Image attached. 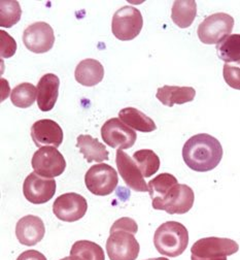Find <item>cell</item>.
<instances>
[{"label": "cell", "mask_w": 240, "mask_h": 260, "mask_svg": "<svg viewBox=\"0 0 240 260\" xmlns=\"http://www.w3.org/2000/svg\"><path fill=\"white\" fill-rule=\"evenodd\" d=\"M88 210V203L78 193H65L56 199L53 205L54 215L61 221L76 222L82 219Z\"/></svg>", "instance_id": "cell-12"}, {"label": "cell", "mask_w": 240, "mask_h": 260, "mask_svg": "<svg viewBox=\"0 0 240 260\" xmlns=\"http://www.w3.org/2000/svg\"><path fill=\"white\" fill-rule=\"evenodd\" d=\"M56 189L57 185L54 179L43 178L36 173L29 174L23 184L24 197L33 205H43L51 201Z\"/></svg>", "instance_id": "cell-11"}, {"label": "cell", "mask_w": 240, "mask_h": 260, "mask_svg": "<svg viewBox=\"0 0 240 260\" xmlns=\"http://www.w3.org/2000/svg\"><path fill=\"white\" fill-rule=\"evenodd\" d=\"M119 183V177L109 165H95L89 169L85 176V184L87 189L97 197H107L112 194Z\"/></svg>", "instance_id": "cell-8"}, {"label": "cell", "mask_w": 240, "mask_h": 260, "mask_svg": "<svg viewBox=\"0 0 240 260\" xmlns=\"http://www.w3.org/2000/svg\"><path fill=\"white\" fill-rule=\"evenodd\" d=\"M116 164L120 176L130 189L137 192L149 191V186L147 185L141 170L135 164L133 158L127 155L123 150L119 149L117 151Z\"/></svg>", "instance_id": "cell-14"}, {"label": "cell", "mask_w": 240, "mask_h": 260, "mask_svg": "<svg viewBox=\"0 0 240 260\" xmlns=\"http://www.w3.org/2000/svg\"><path fill=\"white\" fill-rule=\"evenodd\" d=\"M119 119L130 128L141 133H152L157 129L155 122L135 108H125L119 112Z\"/></svg>", "instance_id": "cell-21"}, {"label": "cell", "mask_w": 240, "mask_h": 260, "mask_svg": "<svg viewBox=\"0 0 240 260\" xmlns=\"http://www.w3.org/2000/svg\"><path fill=\"white\" fill-rule=\"evenodd\" d=\"M146 260H169V259L165 258V257H157V258H150V259H146Z\"/></svg>", "instance_id": "cell-32"}, {"label": "cell", "mask_w": 240, "mask_h": 260, "mask_svg": "<svg viewBox=\"0 0 240 260\" xmlns=\"http://www.w3.org/2000/svg\"><path fill=\"white\" fill-rule=\"evenodd\" d=\"M77 147L88 162H102L109 160V151L106 146L91 136L81 135L78 137Z\"/></svg>", "instance_id": "cell-20"}, {"label": "cell", "mask_w": 240, "mask_h": 260, "mask_svg": "<svg viewBox=\"0 0 240 260\" xmlns=\"http://www.w3.org/2000/svg\"><path fill=\"white\" fill-rule=\"evenodd\" d=\"M238 244L226 238H204L198 240L191 248V260H227L237 253Z\"/></svg>", "instance_id": "cell-4"}, {"label": "cell", "mask_w": 240, "mask_h": 260, "mask_svg": "<svg viewBox=\"0 0 240 260\" xmlns=\"http://www.w3.org/2000/svg\"><path fill=\"white\" fill-rule=\"evenodd\" d=\"M196 91L192 87H179L165 85L157 90L156 97L164 106L174 107L175 105H184L193 102Z\"/></svg>", "instance_id": "cell-19"}, {"label": "cell", "mask_w": 240, "mask_h": 260, "mask_svg": "<svg viewBox=\"0 0 240 260\" xmlns=\"http://www.w3.org/2000/svg\"><path fill=\"white\" fill-rule=\"evenodd\" d=\"M195 194L193 189L186 184H176L171 187L164 197L156 202L152 203L155 210L165 211L168 214H186L194 205Z\"/></svg>", "instance_id": "cell-5"}, {"label": "cell", "mask_w": 240, "mask_h": 260, "mask_svg": "<svg viewBox=\"0 0 240 260\" xmlns=\"http://www.w3.org/2000/svg\"><path fill=\"white\" fill-rule=\"evenodd\" d=\"M60 260H75V259L72 256H68V257H64V258H62Z\"/></svg>", "instance_id": "cell-33"}, {"label": "cell", "mask_w": 240, "mask_h": 260, "mask_svg": "<svg viewBox=\"0 0 240 260\" xmlns=\"http://www.w3.org/2000/svg\"><path fill=\"white\" fill-rule=\"evenodd\" d=\"M223 76L225 82L233 89L240 90V61L226 63Z\"/></svg>", "instance_id": "cell-29"}, {"label": "cell", "mask_w": 240, "mask_h": 260, "mask_svg": "<svg viewBox=\"0 0 240 260\" xmlns=\"http://www.w3.org/2000/svg\"><path fill=\"white\" fill-rule=\"evenodd\" d=\"M220 59L227 63L240 61V35H231L225 38L217 46Z\"/></svg>", "instance_id": "cell-26"}, {"label": "cell", "mask_w": 240, "mask_h": 260, "mask_svg": "<svg viewBox=\"0 0 240 260\" xmlns=\"http://www.w3.org/2000/svg\"><path fill=\"white\" fill-rule=\"evenodd\" d=\"M45 234L44 221L38 216L27 215L21 218L16 225L17 239L25 246H36L44 239Z\"/></svg>", "instance_id": "cell-16"}, {"label": "cell", "mask_w": 240, "mask_h": 260, "mask_svg": "<svg viewBox=\"0 0 240 260\" xmlns=\"http://www.w3.org/2000/svg\"><path fill=\"white\" fill-rule=\"evenodd\" d=\"M17 260H47L46 256L37 250H27L23 252Z\"/></svg>", "instance_id": "cell-31"}, {"label": "cell", "mask_w": 240, "mask_h": 260, "mask_svg": "<svg viewBox=\"0 0 240 260\" xmlns=\"http://www.w3.org/2000/svg\"><path fill=\"white\" fill-rule=\"evenodd\" d=\"M132 158L145 178L154 176L160 169V158L153 150L144 149L136 151Z\"/></svg>", "instance_id": "cell-24"}, {"label": "cell", "mask_w": 240, "mask_h": 260, "mask_svg": "<svg viewBox=\"0 0 240 260\" xmlns=\"http://www.w3.org/2000/svg\"><path fill=\"white\" fill-rule=\"evenodd\" d=\"M0 36H2V38H0V45H2L0 54H2V58L13 57L17 51V44L15 40L5 30H0Z\"/></svg>", "instance_id": "cell-30"}, {"label": "cell", "mask_w": 240, "mask_h": 260, "mask_svg": "<svg viewBox=\"0 0 240 260\" xmlns=\"http://www.w3.org/2000/svg\"><path fill=\"white\" fill-rule=\"evenodd\" d=\"M183 158L190 170L205 173L215 170L223 158L221 143L211 135L199 134L190 138L183 148Z\"/></svg>", "instance_id": "cell-1"}, {"label": "cell", "mask_w": 240, "mask_h": 260, "mask_svg": "<svg viewBox=\"0 0 240 260\" xmlns=\"http://www.w3.org/2000/svg\"><path fill=\"white\" fill-rule=\"evenodd\" d=\"M71 256L75 260H106L104 249L90 241H78L71 250Z\"/></svg>", "instance_id": "cell-23"}, {"label": "cell", "mask_w": 240, "mask_h": 260, "mask_svg": "<svg viewBox=\"0 0 240 260\" xmlns=\"http://www.w3.org/2000/svg\"><path fill=\"white\" fill-rule=\"evenodd\" d=\"M21 16L22 10L18 2L15 0L0 2V26L11 28L20 21Z\"/></svg>", "instance_id": "cell-28"}, {"label": "cell", "mask_w": 240, "mask_h": 260, "mask_svg": "<svg viewBox=\"0 0 240 260\" xmlns=\"http://www.w3.org/2000/svg\"><path fill=\"white\" fill-rule=\"evenodd\" d=\"M233 27V17L225 13H217L204 19L198 27L197 35L201 43L216 45L228 36H231Z\"/></svg>", "instance_id": "cell-7"}, {"label": "cell", "mask_w": 240, "mask_h": 260, "mask_svg": "<svg viewBox=\"0 0 240 260\" xmlns=\"http://www.w3.org/2000/svg\"><path fill=\"white\" fill-rule=\"evenodd\" d=\"M31 138L39 148L53 146L58 149L63 142V130L55 121L43 119L31 126Z\"/></svg>", "instance_id": "cell-15"}, {"label": "cell", "mask_w": 240, "mask_h": 260, "mask_svg": "<svg viewBox=\"0 0 240 260\" xmlns=\"http://www.w3.org/2000/svg\"><path fill=\"white\" fill-rule=\"evenodd\" d=\"M197 15V5L194 0H177L171 11V19L180 28L190 27Z\"/></svg>", "instance_id": "cell-22"}, {"label": "cell", "mask_w": 240, "mask_h": 260, "mask_svg": "<svg viewBox=\"0 0 240 260\" xmlns=\"http://www.w3.org/2000/svg\"><path fill=\"white\" fill-rule=\"evenodd\" d=\"M189 244V232L180 222L168 221L161 224L154 236L157 251L168 257L182 255Z\"/></svg>", "instance_id": "cell-3"}, {"label": "cell", "mask_w": 240, "mask_h": 260, "mask_svg": "<svg viewBox=\"0 0 240 260\" xmlns=\"http://www.w3.org/2000/svg\"><path fill=\"white\" fill-rule=\"evenodd\" d=\"M137 231V223L128 217H123L113 224L107 242V252L111 260H136L141 250L134 237Z\"/></svg>", "instance_id": "cell-2"}, {"label": "cell", "mask_w": 240, "mask_h": 260, "mask_svg": "<svg viewBox=\"0 0 240 260\" xmlns=\"http://www.w3.org/2000/svg\"><path fill=\"white\" fill-rule=\"evenodd\" d=\"M25 47L36 54L49 52L55 43L54 30L46 22H36L29 25L23 34Z\"/></svg>", "instance_id": "cell-13"}, {"label": "cell", "mask_w": 240, "mask_h": 260, "mask_svg": "<svg viewBox=\"0 0 240 260\" xmlns=\"http://www.w3.org/2000/svg\"><path fill=\"white\" fill-rule=\"evenodd\" d=\"M178 179L171 174L164 173L158 175L155 179L151 180L148 184L150 197L153 203L160 201L164 195L168 192V190L178 184Z\"/></svg>", "instance_id": "cell-27"}, {"label": "cell", "mask_w": 240, "mask_h": 260, "mask_svg": "<svg viewBox=\"0 0 240 260\" xmlns=\"http://www.w3.org/2000/svg\"><path fill=\"white\" fill-rule=\"evenodd\" d=\"M60 80L54 74L42 77L38 84V107L42 112H50L54 109L59 95Z\"/></svg>", "instance_id": "cell-17"}, {"label": "cell", "mask_w": 240, "mask_h": 260, "mask_svg": "<svg viewBox=\"0 0 240 260\" xmlns=\"http://www.w3.org/2000/svg\"><path fill=\"white\" fill-rule=\"evenodd\" d=\"M101 137L105 143L114 149H130L136 142L137 135L119 118L108 120L101 127Z\"/></svg>", "instance_id": "cell-10"}, {"label": "cell", "mask_w": 240, "mask_h": 260, "mask_svg": "<svg viewBox=\"0 0 240 260\" xmlns=\"http://www.w3.org/2000/svg\"><path fill=\"white\" fill-rule=\"evenodd\" d=\"M75 78L78 83L85 87L96 86L105 78L104 65L96 59H85L78 64Z\"/></svg>", "instance_id": "cell-18"}, {"label": "cell", "mask_w": 240, "mask_h": 260, "mask_svg": "<svg viewBox=\"0 0 240 260\" xmlns=\"http://www.w3.org/2000/svg\"><path fill=\"white\" fill-rule=\"evenodd\" d=\"M38 97V89L31 83H22L15 87L11 93L13 105L20 109L31 107Z\"/></svg>", "instance_id": "cell-25"}, {"label": "cell", "mask_w": 240, "mask_h": 260, "mask_svg": "<svg viewBox=\"0 0 240 260\" xmlns=\"http://www.w3.org/2000/svg\"><path fill=\"white\" fill-rule=\"evenodd\" d=\"M31 165L34 173L49 179L61 176L66 169L63 155L55 147L40 148L33 154Z\"/></svg>", "instance_id": "cell-9"}, {"label": "cell", "mask_w": 240, "mask_h": 260, "mask_svg": "<svg viewBox=\"0 0 240 260\" xmlns=\"http://www.w3.org/2000/svg\"><path fill=\"white\" fill-rule=\"evenodd\" d=\"M144 26L142 13L126 6L116 12L112 21L113 35L120 41H132L141 34Z\"/></svg>", "instance_id": "cell-6"}]
</instances>
